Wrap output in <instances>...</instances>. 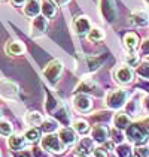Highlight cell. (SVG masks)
Returning a JSON list of instances; mask_svg holds the SVG:
<instances>
[{
  "instance_id": "16",
  "label": "cell",
  "mask_w": 149,
  "mask_h": 157,
  "mask_svg": "<svg viewBox=\"0 0 149 157\" xmlns=\"http://www.w3.org/2000/svg\"><path fill=\"white\" fill-rule=\"evenodd\" d=\"M8 145H9V148L13 150V151H18V150H21V148H24L25 145V136H20V135H12L11 138H9V141H8Z\"/></svg>"
},
{
  "instance_id": "3",
  "label": "cell",
  "mask_w": 149,
  "mask_h": 157,
  "mask_svg": "<svg viewBox=\"0 0 149 157\" xmlns=\"http://www.w3.org/2000/svg\"><path fill=\"white\" fill-rule=\"evenodd\" d=\"M127 102V91L125 90H113L106 96V105L111 109L122 108Z\"/></svg>"
},
{
  "instance_id": "43",
  "label": "cell",
  "mask_w": 149,
  "mask_h": 157,
  "mask_svg": "<svg viewBox=\"0 0 149 157\" xmlns=\"http://www.w3.org/2000/svg\"><path fill=\"white\" fill-rule=\"evenodd\" d=\"M54 2H55L57 5H60V6H63V5H66V3H67L69 0H54Z\"/></svg>"
},
{
  "instance_id": "29",
  "label": "cell",
  "mask_w": 149,
  "mask_h": 157,
  "mask_svg": "<svg viewBox=\"0 0 149 157\" xmlns=\"http://www.w3.org/2000/svg\"><path fill=\"white\" fill-rule=\"evenodd\" d=\"M103 37H104V33L101 32V29H99V27H94V29H91V30L88 32V39H89V40L99 42Z\"/></svg>"
},
{
  "instance_id": "19",
  "label": "cell",
  "mask_w": 149,
  "mask_h": 157,
  "mask_svg": "<svg viewBox=\"0 0 149 157\" xmlns=\"http://www.w3.org/2000/svg\"><path fill=\"white\" fill-rule=\"evenodd\" d=\"M124 44H125V47H127V49L130 52H133L139 47V36H137L136 33H127L124 37Z\"/></svg>"
},
{
  "instance_id": "10",
  "label": "cell",
  "mask_w": 149,
  "mask_h": 157,
  "mask_svg": "<svg viewBox=\"0 0 149 157\" xmlns=\"http://www.w3.org/2000/svg\"><path fill=\"white\" fill-rule=\"evenodd\" d=\"M46 29H48L46 17H40V15L35 17V20H33V23H31V35H33V36H39V35L45 33Z\"/></svg>"
},
{
  "instance_id": "1",
  "label": "cell",
  "mask_w": 149,
  "mask_h": 157,
  "mask_svg": "<svg viewBox=\"0 0 149 157\" xmlns=\"http://www.w3.org/2000/svg\"><path fill=\"white\" fill-rule=\"evenodd\" d=\"M125 136L134 144H142L148 139L149 132L146 130V127L143 124H131V126L127 127Z\"/></svg>"
},
{
  "instance_id": "40",
  "label": "cell",
  "mask_w": 149,
  "mask_h": 157,
  "mask_svg": "<svg viewBox=\"0 0 149 157\" xmlns=\"http://www.w3.org/2000/svg\"><path fill=\"white\" fill-rule=\"evenodd\" d=\"M13 157H31V156H30V153H27V151H21V153H15Z\"/></svg>"
},
{
  "instance_id": "41",
  "label": "cell",
  "mask_w": 149,
  "mask_h": 157,
  "mask_svg": "<svg viewBox=\"0 0 149 157\" xmlns=\"http://www.w3.org/2000/svg\"><path fill=\"white\" fill-rule=\"evenodd\" d=\"M27 0H12V3L13 5H16V6H20V5H24Z\"/></svg>"
},
{
  "instance_id": "39",
  "label": "cell",
  "mask_w": 149,
  "mask_h": 157,
  "mask_svg": "<svg viewBox=\"0 0 149 157\" xmlns=\"http://www.w3.org/2000/svg\"><path fill=\"white\" fill-rule=\"evenodd\" d=\"M142 108H145L146 111H149V94L143 97V100H142Z\"/></svg>"
},
{
  "instance_id": "45",
  "label": "cell",
  "mask_w": 149,
  "mask_h": 157,
  "mask_svg": "<svg viewBox=\"0 0 149 157\" xmlns=\"http://www.w3.org/2000/svg\"><path fill=\"white\" fill-rule=\"evenodd\" d=\"M142 87H143V88H146V90L149 91V84L148 82H142Z\"/></svg>"
},
{
  "instance_id": "20",
  "label": "cell",
  "mask_w": 149,
  "mask_h": 157,
  "mask_svg": "<svg viewBox=\"0 0 149 157\" xmlns=\"http://www.w3.org/2000/svg\"><path fill=\"white\" fill-rule=\"evenodd\" d=\"M131 21L136 25H146L149 23V15H148V12L137 11V12L131 13Z\"/></svg>"
},
{
  "instance_id": "44",
  "label": "cell",
  "mask_w": 149,
  "mask_h": 157,
  "mask_svg": "<svg viewBox=\"0 0 149 157\" xmlns=\"http://www.w3.org/2000/svg\"><path fill=\"white\" fill-rule=\"evenodd\" d=\"M104 147H106V148H113V142H104Z\"/></svg>"
},
{
  "instance_id": "17",
  "label": "cell",
  "mask_w": 149,
  "mask_h": 157,
  "mask_svg": "<svg viewBox=\"0 0 149 157\" xmlns=\"http://www.w3.org/2000/svg\"><path fill=\"white\" fill-rule=\"evenodd\" d=\"M51 115H54L57 120L60 121V123H63L64 126H67L69 124V121H70V118H69V114H67V111H66V108L63 106L61 103L57 106V109L51 114Z\"/></svg>"
},
{
  "instance_id": "34",
  "label": "cell",
  "mask_w": 149,
  "mask_h": 157,
  "mask_svg": "<svg viewBox=\"0 0 149 157\" xmlns=\"http://www.w3.org/2000/svg\"><path fill=\"white\" fill-rule=\"evenodd\" d=\"M137 73H139L140 76L148 78L149 79V63H143V64H140V66H139V69H137Z\"/></svg>"
},
{
  "instance_id": "4",
  "label": "cell",
  "mask_w": 149,
  "mask_h": 157,
  "mask_svg": "<svg viewBox=\"0 0 149 157\" xmlns=\"http://www.w3.org/2000/svg\"><path fill=\"white\" fill-rule=\"evenodd\" d=\"M63 71V63L60 60H52L51 63L46 64V67L43 69V75H45V78L49 81L51 84H55L57 82V79H58V76H60V73Z\"/></svg>"
},
{
  "instance_id": "2",
  "label": "cell",
  "mask_w": 149,
  "mask_h": 157,
  "mask_svg": "<svg viewBox=\"0 0 149 157\" xmlns=\"http://www.w3.org/2000/svg\"><path fill=\"white\" fill-rule=\"evenodd\" d=\"M42 147L45 150H48L51 153H55V154H60L64 151V147L66 145L61 142L60 136L54 135V133H48L43 139H42Z\"/></svg>"
},
{
  "instance_id": "46",
  "label": "cell",
  "mask_w": 149,
  "mask_h": 157,
  "mask_svg": "<svg viewBox=\"0 0 149 157\" xmlns=\"http://www.w3.org/2000/svg\"><path fill=\"white\" fill-rule=\"evenodd\" d=\"M145 2H146V3H148V5H149V0H145Z\"/></svg>"
},
{
  "instance_id": "23",
  "label": "cell",
  "mask_w": 149,
  "mask_h": 157,
  "mask_svg": "<svg viewBox=\"0 0 149 157\" xmlns=\"http://www.w3.org/2000/svg\"><path fill=\"white\" fill-rule=\"evenodd\" d=\"M116 154H118V157H131L133 148L130 144H119V147L116 148Z\"/></svg>"
},
{
  "instance_id": "33",
  "label": "cell",
  "mask_w": 149,
  "mask_h": 157,
  "mask_svg": "<svg viewBox=\"0 0 149 157\" xmlns=\"http://www.w3.org/2000/svg\"><path fill=\"white\" fill-rule=\"evenodd\" d=\"M125 61H127V64L128 66H137L139 64V56L137 54H127L125 56Z\"/></svg>"
},
{
  "instance_id": "25",
  "label": "cell",
  "mask_w": 149,
  "mask_h": 157,
  "mask_svg": "<svg viewBox=\"0 0 149 157\" xmlns=\"http://www.w3.org/2000/svg\"><path fill=\"white\" fill-rule=\"evenodd\" d=\"M58 105H60V102L52 96V94L48 93V94H46V105H45V108H46V111H48V114H52V112L57 109Z\"/></svg>"
},
{
  "instance_id": "26",
  "label": "cell",
  "mask_w": 149,
  "mask_h": 157,
  "mask_svg": "<svg viewBox=\"0 0 149 157\" xmlns=\"http://www.w3.org/2000/svg\"><path fill=\"white\" fill-rule=\"evenodd\" d=\"M73 129L81 135H85L89 130V126H88V123L85 120H76L73 121Z\"/></svg>"
},
{
  "instance_id": "38",
  "label": "cell",
  "mask_w": 149,
  "mask_h": 157,
  "mask_svg": "<svg viewBox=\"0 0 149 157\" xmlns=\"http://www.w3.org/2000/svg\"><path fill=\"white\" fill-rule=\"evenodd\" d=\"M91 157H106V153H104L103 150H100V148H96V150L93 151V156Z\"/></svg>"
},
{
  "instance_id": "21",
  "label": "cell",
  "mask_w": 149,
  "mask_h": 157,
  "mask_svg": "<svg viewBox=\"0 0 149 157\" xmlns=\"http://www.w3.org/2000/svg\"><path fill=\"white\" fill-rule=\"evenodd\" d=\"M113 124L116 129H127L130 126V118L127 114H116L113 117Z\"/></svg>"
},
{
  "instance_id": "6",
  "label": "cell",
  "mask_w": 149,
  "mask_h": 157,
  "mask_svg": "<svg viewBox=\"0 0 149 157\" xmlns=\"http://www.w3.org/2000/svg\"><path fill=\"white\" fill-rule=\"evenodd\" d=\"M113 75H115L116 81L121 82V84H128V82H131V81L134 79V72H133V69H131L128 64L118 66V67L115 69Z\"/></svg>"
},
{
  "instance_id": "28",
  "label": "cell",
  "mask_w": 149,
  "mask_h": 157,
  "mask_svg": "<svg viewBox=\"0 0 149 157\" xmlns=\"http://www.w3.org/2000/svg\"><path fill=\"white\" fill-rule=\"evenodd\" d=\"M12 124L6 120H0V135L2 136H11L12 135Z\"/></svg>"
},
{
  "instance_id": "48",
  "label": "cell",
  "mask_w": 149,
  "mask_h": 157,
  "mask_svg": "<svg viewBox=\"0 0 149 157\" xmlns=\"http://www.w3.org/2000/svg\"><path fill=\"white\" fill-rule=\"evenodd\" d=\"M0 157H2V156H0Z\"/></svg>"
},
{
  "instance_id": "7",
  "label": "cell",
  "mask_w": 149,
  "mask_h": 157,
  "mask_svg": "<svg viewBox=\"0 0 149 157\" xmlns=\"http://www.w3.org/2000/svg\"><path fill=\"white\" fill-rule=\"evenodd\" d=\"M0 96L6 99H15L18 96V87L9 79H2L0 81Z\"/></svg>"
},
{
  "instance_id": "12",
  "label": "cell",
  "mask_w": 149,
  "mask_h": 157,
  "mask_svg": "<svg viewBox=\"0 0 149 157\" xmlns=\"http://www.w3.org/2000/svg\"><path fill=\"white\" fill-rule=\"evenodd\" d=\"M5 49L11 56H21V54H24L25 47H24V44H21L20 40H11V42L6 44Z\"/></svg>"
},
{
  "instance_id": "32",
  "label": "cell",
  "mask_w": 149,
  "mask_h": 157,
  "mask_svg": "<svg viewBox=\"0 0 149 157\" xmlns=\"http://www.w3.org/2000/svg\"><path fill=\"white\" fill-rule=\"evenodd\" d=\"M131 157H149V148L145 147H139L133 150V156Z\"/></svg>"
},
{
  "instance_id": "42",
  "label": "cell",
  "mask_w": 149,
  "mask_h": 157,
  "mask_svg": "<svg viewBox=\"0 0 149 157\" xmlns=\"http://www.w3.org/2000/svg\"><path fill=\"white\" fill-rule=\"evenodd\" d=\"M142 124H143V126L146 127V130L149 132V118H145V120L142 121Z\"/></svg>"
},
{
  "instance_id": "5",
  "label": "cell",
  "mask_w": 149,
  "mask_h": 157,
  "mask_svg": "<svg viewBox=\"0 0 149 157\" xmlns=\"http://www.w3.org/2000/svg\"><path fill=\"white\" fill-rule=\"evenodd\" d=\"M100 11L107 23H113L116 18V6L113 0H100Z\"/></svg>"
},
{
  "instance_id": "15",
  "label": "cell",
  "mask_w": 149,
  "mask_h": 157,
  "mask_svg": "<svg viewBox=\"0 0 149 157\" xmlns=\"http://www.w3.org/2000/svg\"><path fill=\"white\" fill-rule=\"evenodd\" d=\"M40 8H42L43 17H46V18H52L57 13V8H55V5H54L52 0H43L42 5H40Z\"/></svg>"
},
{
  "instance_id": "27",
  "label": "cell",
  "mask_w": 149,
  "mask_h": 157,
  "mask_svg": "<svg viewBox=\"0 0 149 157\" xmlns=\"http://www.w3.org/2000/svg\"><path fill=\"white\" fill-rule=\"evenodd\" d=\"M39 138H40V130L36 127H31L25 132V139L28 142H36V141H39Z\"/></svg>"
},
{
  "instance_id": "13",
  "label": "cell",
  "mask_w": 149,
  "mask_h": 157,
  "mask_svg": "<svg viewBox=\"0 0 149 157\" xmlns=\"http://www.w3.org/2000/svg\"><path fill=\"white\" fill-rule=\"evenodd\" d=\"M58 136H60V139H61V142L64 145H72L76 142V135H74V132L72 129L63 127L58 132Z\"/></svg>"
},
{
  "instance_id": "31",
  "label": "cell",
  "mask_w": 149,
  "mask_h": 157,
  "mask_svg": "<svg viewBox=\"0 0 149 157\" xmlns=\"http://www.w3.org/2000/svg\"><path fill=\"white\" fill-rule=\"evenodd\" d=\"M103 57H88V66H89V71H94L100 67V64L103 63Z\"/></svg>"
},
{
  "instance_id": "18",
  "label": "cell",
  "mask_w": 149,
  "mask_h": 157,
  "mask_svg": "<svg viewBox=\"0 0 149 157\" xmlns=\"http://www.w3.org/2000/svg\"><path fill=\"white\" fill-rule=\"evenodd\" d=\"M93 142H94V139L82 138L79 145H78V153H79V156H87L88 153L93 150Z\"/></svg>"
},
{
  "instance_id": "8",
  "label": "cell",
  "mask_w": 149,
  "mask_h": 157,
  "mask_svg": "<svg viewBox=\"0 0 149 157\" xmlns=\"http://www.w3.org/2000/svg\"><path fill=\"white\" fill-rule=\"evenodd\" d=\"M109 129L103 124H96L93 129H91V136L93 139L97 142V144H104L107 141V136H109Z\"/></svg>"
},
{
  "instance_id": "14",
  "label": "cell",
  "mask_w": 149,
  "mask_h": 157,
  "mask_svg": "<svg viewBox=\"0 0 149 157\" xmlns=\"http://www.w3.org/2000/svg\"><path fill=\"white\" fill-rule=\"evenodd\" d=\"M42 11V8H40V3H39V0H28L27 3H25L24 6V13L27 17H37V13Z\"/></svg>"
},
{
  "instance_id": "35",
  "label": "cell",
  "mask_w": 149,
  "mask_h": 157,
  "mask_svg": "<svg viewBox=\"0 0 149 157\" xmlns=\"http://www.w3.org/2000/svg\"><path fill=\"white\" fill-rule=\"evenodd\" d=\"M140 54L149 56V37L143 39V42H142V45H140Z\"/></svg>"
},
{
  "instance_id": "47",
  "label": "cell",
  "mask_w": 149,
  "mask_h": 157,
  "mask_svg": "<svg viewBox=\"0 0 149 157\" xmlns=\"http://www.w3.org/2000/svg\"><path fill=\"white\" fill-rule=\"evenodd\" d=\"M79 157H85V156H79Z\"/></svg>"
},
{
  "instance_id": "11",
  "label": "cell",
  "mask_w": 149,
  "mask_h": 157,
  "mask_svg": "<svg viewBox=\"0 0 149 157\" xmlns=\"http://www.w3.org/2000/svg\"><path fill=\"white\" fill-rule=\"evenodd\" d=\"M74 30L79 35H87L91 30V23H89L88 17H78L74 20Z\"/></svg>"
},
{
  "instance_id": "22",
  "label": "cell",
  "mask_w": 149,
  "mask_h": 157,
  "mask_svg": "<svg viewBox=\"0 0 149 157\" xmlns=\"http://www.w3.org/2000/svg\"><path fill=\"white\" fill-rule=\"evenodd\" d=\"M25 123L27 124H30V126H40L42 123H43V118H42V115L36 112V111H33V112H28L27 115H25Z\"/></svg>"
},
{
  "instance_id": "36",
  "label": "cell",
  "mask_w": 149,
  "mask_h": 157,
  "mask_svg": "<svg viewBox=\"0 0 149 157\" xmlns=\"http://www.w3.org/2000/svg\"><path fill=\"white\" fill-rule=\"evenodd\" d=\"M111 135H112V138H113V142H122V139H124L122 135L118 133V129H116V127L111 130Z\"/></svg>"
},
{
  "instance_id": "9",
  "label": "cell",
  "mask_w": 149,
  "mask_h": 157,
  "mask_svg": "<svg viewBox=\"0 0 149 157\" xmlns=\"http://www.w3.org/2000/svg\"><path fill=\"white\" fill-rule=\"evenodd\" d=\"M73 106L79 112H87V111H89V109L93 108V102L85 94H78L73 99Z\"/></svg>"
},
{
  "instance_id": "24",
  "label": "cell",
  "mask_w": 149,
  "mask_h": 157,
  "mask_svg": "<svg viewBox=\"0 0 149 157\" xmlns=\"http://www.w3.org/2000/svg\"><path fill=\"white\" fill-rule=\"evenodd\" d=\"M78 90H81V91H89V93H96V90H99V87L96 85V82H93V81H89V79H85V81H82V82L79 84Z\"/></svg>"
},
{
  "instance_id": "30",
  "label": "cell",
  "mask_w": 149,
  "mask_h": 157,
  "mask_svg": "<svg viewBox=\"0 0 149 157\" xmlns=\"http://www.w3.org/2000/svg\"><path fill=\"white\" fill-rule=\"evenodd\" d=\"M57 127H58V123L55 120H51V118L43 120V123H42V129L46 133H51V132H54V130H57Z\"/></svg>"
},
{
  "instance_id": "37",
  "label": "cell",
  "mask_w": 149,
  "mask_h": 157,
  "mask_svg": "<svg viewBox=\"0 0 149 157\" xmlns=\"http://www.w3.org/2000/svg\"><path fill=\"white\" fill-rule=\"evenodd\" d=\"M33 156L35 157H48V153L45 151V150H42V148H33Z\"/></svg>"
}]
</instances>
